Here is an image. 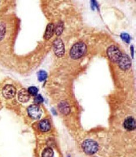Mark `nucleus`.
I'll list each match as a JSON object with an SVG mask.
<instances>
[{
    "label": "nucleus",
    "mask_w": 136,
    "mask_h": 157,
    "mask_svg": "<svg viewBox=\"0 0 136 157\" xmlns=\"http://www.w3.org/2000/svg\"><path fill=\"white\" fill-rule=\"evenodd\" d=\"M86 52L87 47L85 44L79 42L73 46L70 51V55L72 59H77L83 56Z\"/></svg>",
    "instance_id": "1"
},
{
    "label": "nucleus",
    "mask_w": 136,
    "mask_h": 157,
    "mask_svg": "<svg viewBox=\"0 0 136 157\" xmlns=\"http://www.w3.org/2000/svg\"><path fill=\"white\" fill-rule=\"evenodd\" d=\"M82 148L84 152L87 155H93L98 150L97 144L91 140L84 141L82 144Z\"/></svg>",
    "instance_id": "2"
},
{
    "label": "nucleus",
    "mask_w": 136,
    "mask_h": 157,
    "mask_svg": "<svg viewBox=\"0 0 136 157\" xmlns=\"http://www.w3.org/2000/svg\"><path fill=\"white\" fill-rule=\"evenodd\" d=\"M109 58L113 62H117L122 56V52L116 46H112L109 47L107 51Z\"/></svg>",
    "instance_id": "3"
},
{
    "label": "nucleus",
    "mask_w": 136,
    "mask_h": 157,
    "mask_svg": "<svg viewBox=\"0 0 136 157\" xmlns=\"http://www.w3.org/2000/svg\"><path fill=\"white\" fill-rule=\"evenodd\" d=\"M28 113L31 118L37 119L41 118L42 111L38 105H31L28 108Z\"/></svg>",
    "instance_id": "4"
},
{
    "label": "nucleus",
    "mask_w": 136,
    "mask_h": 157,
    "mask_svg": "<svg viewBox=\"0 0 136 157\" xmlns=\"http://www.w3.org/2000/svg\"><path fill=\"white\" fill-rule=\"evenodd\" d=\"M54 51L58 57H62L65 54L64 44L60 38H57L54 41Z\"/></svg>",
    "instance_id": "5"
},
{
    "label": "nucleus",
    "mask_w": 136,
    "mask_h": 157,
    "mask_svg": "<svg viewBox=\"0 0 136 157\" xmlns=\"http://www.w3.org/2000/svg\"><path fill=\"white\" fill-rule=\"evenodd\" d=\"M117 63L119 64V67L125 71L129 69L132 65V62L129 56L125 54H122V56Z\"/></svg>",
    "instance_id": "6"
},
{
    "label": "nucleus",
    "mask_w": 136,
    "mask_h": 157,
    "mask_svg": "<svg viewBox=\"0 0 136 157\" xmlns=\"http://www.w3.org/2000/svg\"><path fill=\"white\" fill-rule=\"evenodd\" d=\"M16 94V89L12 85H6L2 89V94L6 99H11L14 97Z\"/></svg>",
    "instance_id": "7"
},
{
    "label": "nucleus",
    "mask_w": 136,
    "mask_h": 157,
    "mask_svg": "<svg viewBox=\"0 0 136 157\" xmlns=\"http://www.w3.org/2000/svg\"><path fill=\"white\" fill-rule=\"evenodd\" d=\"M136 121L134 118L130 116L127 118L124 122L125 128L129 131L133 130L136 128Z\"/></svg>",
    "instance_id": "8"
},
{
    "label": "nucleus",
    "mask_w": 136,
    "mask_h": 157,
    "mask_svg": "<svg viewBox=\"0 0 136 157\" xmlns=\"http://www.w3.org/2000/svg\"><path fill=\"white\" fill-rule=\"evenodd\" d=\"M30 99V94L26 89H22L18 93V100L21 103H26Z\"/></svg>",
    "instance_id": "9"
},
{
    "label": "nucleus",
    "mask_w": 136,
    "mask_h": 157,
    "mask_svg": "<svg viewBox=\"0 0 136 157\" xmlns=\"http://www.w3.org/2000/svg\"><path fill=\"white\" fill-rule=\"evenodd\" d=\"M54 28H55L54 25L52 23L49 24L47 25V30H46V31H45V33L44 35V38L45 40H48L53 36L54 33V30H55Z\"/></svg>",
    "instance_id": "10"
},
{
    "label": "nucleus",
    "mask_w": 136,
    "mask_h": 157,
    "mask_svg": "<svg viewBox=\"0 0 136 157\" xmlns=\"http://www.w3.org/2000/svg\"><path fill=\"white\" fill-rule=\"evenodd\" d=\"M39 128L42 132H48L51 129V124L48 119H43L39 124Z\"/></svg>",
    "instance_id": "11"
},
{
    "label": "nucleus",
    "mask_w": 136,
    "mask_h": 157,
    "mask_svg": "<svg viewBox=\"0 0 136 157\" xmlns=\"http://www.w3.org/2000/svg\"><path fill=\"white\" fill-rule=\"evenodd\" d=\"M58 107L62 114L64 115H67L70 112V109L69 105L68 104V103L65 101H62L58 105Z\"/></svg>",
    "instance_id": "12"
},
{
    "label": "nucleus",
    "mask_w": 136,
    "mask_h": 157,
    "mask_svg": "<svg viewBox=\"0 0 136 157\" xmlns=\"http://www.w3.org/2000/svg\"><path fill=\"white\" fill-rule=\"evenodd\" d=\"M54 151L51 148H47L42 154V157H54Z\"/></svg>",
    "instance_id": "13"
},
{
    "label": "nucleus",
    "mask_w": 136,
    "mask_h": 157,
    "mask_svg": "<svg viewBox=\"0 0 136 157\" xmlns=\"http://www.w3.org/2000/svg\"><path fill=\"white\" fill-rule=\"evenodd\" d=\"M64 30V25L62 22H59L58 23L56 28H55V33L57 35H60L63 31Z\"/></svg>",
    "instance_id": "14"
},
{
    "label": "nucleus",
    "mask_w": 136,
    "mask_h": 157,
    "mask_svg": "<svg viewBox=\"0 0 136 157\" xmlns=\"http://www.w3.org/2000/svg\"><path fill=\"white\" fill-rule=\"evenodd\" d=\"M38 77L39 81H43L47 78V73L44 71H40L38 73Z\"/></svg>",
    "instance_id": "15"
},
{
    "label": "nucleus",
    "mask_w": 136,
    "mask_h": 157,
    "mask_svg": "<svg viewBox=\"0 0 136 157\" xmlns=\"http://www.w3.org/2000/svg\"><path fill=\"white\" fill-rule=\"evenodd\" d=\"M5 34V25L3 23H0V41H1Z\"/></svg>",
    "instance_id": "16"
},
{
    "label": "nucleus",
    "mask_w": 136,
    "mask_h": 157,
    "mask_svg": "<svg viewBox=\"0 0 136 157\" xmlns=\"http://www.w3.org/2000/svg\"><path fill=\"white\" fill-rule=\"evenodd\" d=\"M28 91L29 94L35 96L37 95V93L38 92V89L35 87H31L28 88Z\"/></svg>",
    "instance_id": "17"
},
{
    "label": "nucleus",
    "mask_w": 136,
    "mask_h": 157,
    "mask_svg": "<svg viewBox=\"0 0 136 157\" xmlns=\"http://www.w3.org/2000/svg\"><path fill=\"white\" fill-rule=\"evenodd\" d=\"M43 101H44V99H43L42 97L40 94L36 96V97L35 98V100H34V102H35V103L36 104L38 105L41 104L42 103H43Z\"/></svg>",
    "instance_id": "18"
},
{
    "label": "nucleus",
    "mask_w": 136,
    "mask_h": 157,
    "mask_svg": "<svg viewBox=\"0 0 136 157\" xmlns=\"http://www.w3.org/2000/svg\"><path fill=\"white\" fill-rule=\"evenodd\" d=\"M121 37L123 39V40L125 41L126 43H129V42L130 41V37L129 35V34H127L126 33H122L121 34Z\"/></svg>",
    "instance_id": "19"
},
{
    "label": "nucleus",
    "mask_w": 136,
    "mask_h": 157,
    "mask_svg": "<svg viewBox=\"0 0 136 157\" xmlns=\"http://www.w3.org/2000/svg\"><path fill=\"white\" fill-rule=\"evenodd\" d=\"M69 157H70V156H69Z\"/></svg>",
    "instance_id": "20"
}]
</instances>
